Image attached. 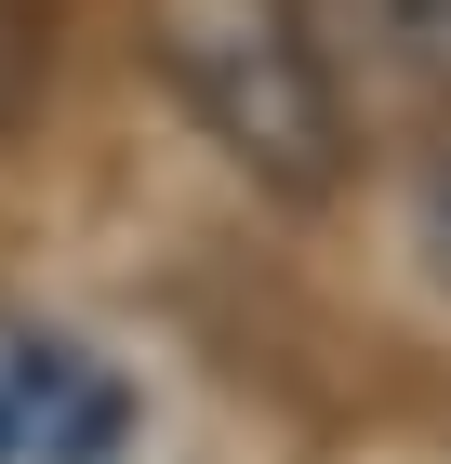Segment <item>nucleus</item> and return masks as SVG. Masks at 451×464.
Segmentation results:
<instances>
[{
	"label": "nucleus",
	"mask_w": 451,
	"mask_h": 464,
	"mask_svg": "<svg viewBox=\"0 0 451 464\" xmlns=\"http://www.w3.org/2000/svg\"><path fill=\"white\" fill-rule=\"evenodd\" d=\"M146 40H160V80L186 93V120L252 186L319 199L346 173V107H332V67H319V40H306L292 0H160Z\"/></svg>",
	"instance_id": "nucleus-1"
},
{
	"label": "nucleus",
	"mask_w": 451,
	"mask_h": 464,
	"mask_svg": "<svg viewBox=\"0 0 451 464\" xmlns=\"http://www.w3.org/2000/svg\"><path fill=\"white\" fill-rule=\"evenodd\" d=\"M133 385L67 332H0V464H120Z\"/></svg>",
	"instance_id": "nucleus-2"
},
{
	"label": "nucleus",
	"mask_w": 451,
	"mask_h": 464,
	"mask_svg": "<svg viewBox=\"0 0 451 464\" xmlns=\"http://www.w3.org/2000/svg\"><path fill=\"white\" fill-rule=\"evenodd\" d=\"M332 27L372 80L398 93H451V0H332Z\"/></svg>",
	"instance_id": "nucleus-3"
},
{
	"label": "nucleus",
	"mask_w": 451,
	"mask_h": 464,
	"mask_svg": "<svg viewBox=\"0 0 451 464\" xmlns=\"http://www.w3.org/2000/svg\"><path fill=\"white\" fill-rule=\"evenodd\" d=\"M412 266L438 279V305H451V146L412 173Z\"/></svg>",
	"instance_id": "nucleus-4"
},
{
	"label": "nucleus",
	"mask_w": 451,
	"mask_h": 464,
	"mask_svg": "<svg viewBox=\"0 0 451 464\" xmlns=\"http://www.w3.org/2000/svg\"><path fill=\"white\" fill-rule=\"evenodd\" d=\"M14 93H27V27L0 14V120H14Z\"/></svg>",
	"instance_id": "nucleus-5"
}]
</instances>
